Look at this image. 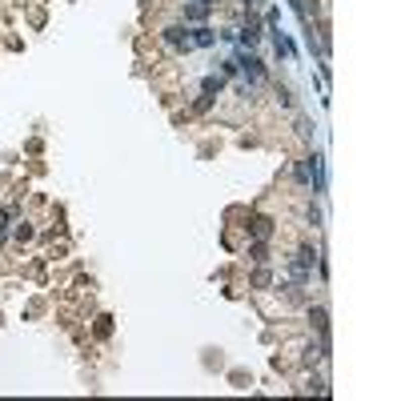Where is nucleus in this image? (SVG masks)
Listing matches in <instances>:
<instances>
[{
    "instance_id": "obj_1",
    "label": "nucleus",
    "mask_w": 401,
    "mask_h": 401,
    "mask_svg": "<svg viewBox=\"0 0 401 401\" xmlns=\"http://www.w3.org/2000/svg\"><path fill=\"white\" fill-rule=\"evenodd\" d=\"M313 169H317L313 161H301V165H297V176H301V181H313Z\"/></svg>"
}]
</instances>
